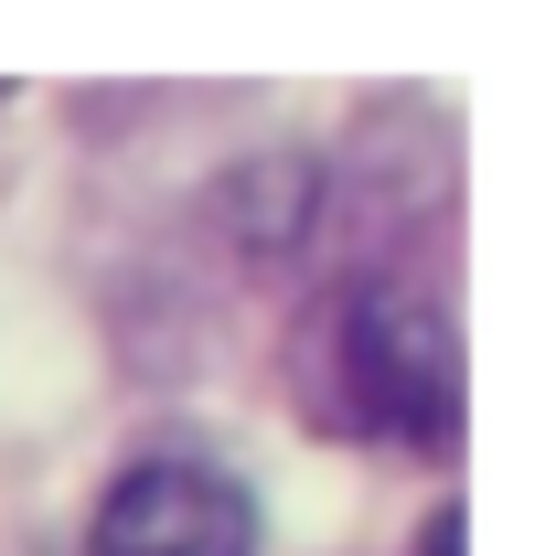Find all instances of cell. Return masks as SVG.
<instances>
[{"mask_svg": "<svg viewBox=\"0 0 556 556\" xmlns=\"http://www.w3.org/2000/svg\"><path fill=\"white\" fill-rule=\"evenodd\" d=\"M289 407L311 439H343V450H428L450 460L460 450V321L450 300L407 268H353L332 278L300 321H289Z\"/></svg>", "mask_w": 556, "mask_h": 556, "instance_id": "6da1fadb", "label": "cell"}, {"mask_svg": "<svg viewBox=\"0 0 556 556\" xmlns=\"http://www.w3.org/2000/svg\"><path fill=\"white\" fill-rule=\"evenodd\" d=\"M86 556H257V492L225 460H193V450L129 460L97 492Z\"/></svg>", "mask_w": 556, "mask_h": 556, "instance_id": "7a4b0ae2", "label": "cell"}, {"mask_svg": "<svg viewBox=\"0 0 556 556\" xmlns=\"http://www.w3.org/2000/svg\"><path fill=\"white\" fill-rule=\"evenodd\" d=\"M460 525H471V514H460V503H439V514H428V556H460Z\"/></svg>", "mask_w": 556, "mask_h": 556, "instance_id": "3957f363", "label": "cell"}]
</instances>
